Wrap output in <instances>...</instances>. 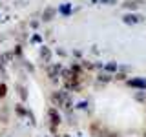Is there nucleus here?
<instances>
[{
	"instance_id": "nucleus-1",
	"label": "nucleus",
	"mask_w": 146,
	"mask_h": 137,
	"mask_svg": "<svg viewBox=\"0 0 146 137\" xmlns=\"http://www.w3.org/2000/svg\"><path fill=\"white\" fill-rule=\"evenodd\" d=\"M0 95H6V86H4V84L0 86Z\"/></svg>"
}]
</instances>
